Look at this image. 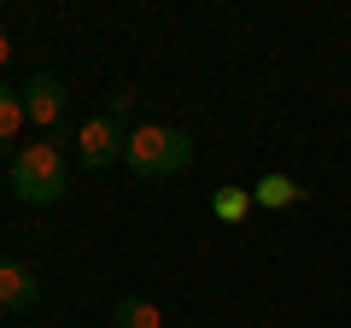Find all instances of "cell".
I'll use <instances>...</instances> for the list:
<instances>
[{
  "instance_id": "cell-3",
  "label": "cell",
  "mask_w": 351,
  "mask_h": 328,
  "mask_svg": "<svg viewBox=\"0 0 351 328\" xmlns=\"http://www.w3.org/2000/svg\"><path fill=\"white\" fill-rule=\"evenodd\" d=\"M123 129L112 124V117H88L82 129H76V159L88 164V170H106V164H117L123 159Z\"/></svg>"
},
{
  "instance_id": "cell-2",
  "label": "cell",
  "mask_w": 351,
  "mask_h": 328,
  "mask_svg": "<svg viewBox=\"0 0 351 328\" xmlns=\"http://www.w3.org/2000/svg\"><path fill=\"white\" fill-rule=\"evenodd\" d=\"M64 188H71V170H64L59 147L29 141V147L12 152V194H18L24 205H59Z\"/></svg>"
},
{
  "instance_id": "cell-10",
  "label": "cell",
  "mask_w": 351,
  "mask_h": 328,
  "mask_svg": "<svg viewBox=\"0 0 351 328\" xmlns=\"http://www.w3.org/2000/svg\"><path fill=\"white\" fill-rule=\"evenodd\" d=\"M129 112H135V89H117V94H112V112H106V117L117 124V117H129Z\"/></svg>"
},
{
  "instance_id": "cell-4",
  "label": "cell",
  "mask_w": 351,
  "mask_h": 328,
  "mask_svg": "<svg viewBox=\"0 0 351 328\" xmlns=\"http://www.w3.org/2000/svg\"><path fill=\"white\" fill-rule=\"evenodd\" d=\"M24 117H29V124H41V129H59L64 89L53 82V76H29V82H24Z\"/></svg>"
},
{
  "instance_id": "cell-6",
  "label": "cell",
  "mask_w": 351,
  "mask_h": 328,
  "mask_svg": "<svg viewBox=\"0 0 351 328\" xmlns=\"http://www.w3.org/2000/svg\"><path fill=\"white\" fill-rule=\"evenodd\" d=\"M252 200H258V205H269V211H281V205H299V200H304V188H299L293 176H281V170H269V176H263L258 188H252Z\"/></svg>"
},
{
  "instance_id": "cell-9",
  "label": "cell",
  "mask_w": 351,
  "mask_h": 328,
  "mask_svg": "<svg viewBox=\"0 0 351 328\" xmlns=\"http://www.w3.org/2000/svg\"><path fill=\"white\" fill-rule=\"evenodd\" d=\"M252 205H258V200H252V188H217L211 194V217H217V223H240Z\"/></svg>"
},
{
  "instance_id": "cell-1",
  "label": "cell",
  "mask_w": 351,
  "mask_h": 328,
  "mask_svg": "<svg viewBox=\"0 0 351 328\" xmlns=\"http://www.w3.org/2000/svg\"><path fill=\"white\" fill-rule=\"evenodd\" d=\"M123 164L135 176H176V170L193 164V141L182 129H170V124H141L123 141Z\"/></svg>"
},
{
  "instance_id": "cell-7",
  "label": "cell",
  "mask_w": 351,
  "mask_h": 328,
  "mask_svg": "<svg viewBox=\"0 0 351 328\" xmlns=\"http://www.w3.org/2000/svg\"><path fill=\"white\" fill-rule=\"evenodd\" d=\"M112 328H164V316H158L152 299H135V293H129V299L112 305Z\"/></svg>"
},
{
  "instance_id": "cell-5",
  "label": "cell",
  "mask_w": 351,
  "mask_h": 328,
  "mask_svg": "<svg viewBox=\"0 0 351 328\" xmlns=\"http://www.w3.org/2000/svg\"><path fill=\"white\" fill-rule=\"evenodd\" d=\"M41 299V281L29 264H12V258H0V305L6 311H29Z\"/></svg>"
},
{
  "instance_id": "cell-11",
  "label": "cell",
  "mask_w": 351,
  "mask_h": 328,
  "mask_svg": "<svg viewBox=\"0 0 351 328\" xmlns=\"http://www.w3.org/2000/svg\"><path fill=\"white\" fill-rule=\"evenodd\" d=\"M6 59H12V41H6V30H0V65H6Z\"/></svg>"
},
{
  "instance_id": "cell-8",
  "label": "cell",
  "mask_w": 351,
  "mask_h": 328,
  "mask_svg": "<svg viewBox=\"0 0 351 328\" xmlns=\"http://www.w3.org/2000/svg\"><path fill=\"white\" fill-rule=\"evenodd\" d=\"M24 124H29L24 117V94H12L6 82H0V152H12V141H18Z\"/></svg>"
}]
</instances>
